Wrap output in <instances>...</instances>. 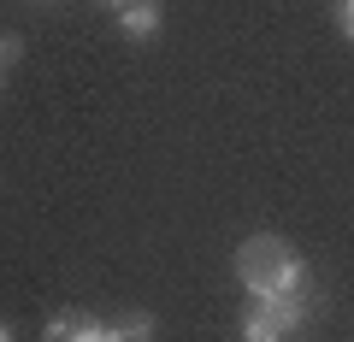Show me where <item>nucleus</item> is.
<instances>
[{"label":"nucleus","mask_w":354,"mask_h":342,"mask_svg":"<svg viewBox=\"0 0 354 342\" xmlns=\"http://www.w3.org/2000/svg\"><path fill=\"white\" fill-rule=\"evenodd\" d=\"M118 342H153V313H130V319H118Z\"/></svg>","instance_id":"5"},{"label":"nucleus","mask_w":354,"mask_h":342,"mask_svg":"<svg viewBox=\"0 0 354 342\" xmlns=\"http://www.w3.org/2000/svg\"><path fill=\"white\" fill-rule=\"evenodd\" d=\"M337 24H342V36L354 41V0H337Z\"/></svg>","instance_id":"8"},{"label":"nucleus","mask_w":354,"mask_h":342,"mask_svg":"<svg viewBox=\"0 0 354 342\" xmlns=\"http://www.w3.org/2000/svg\"><path fill=\"white\" fill-rule=\"evenodd\" d=\"M160 24H165V6H160V0H124V6H118V30H124L130 41H153V36H160Z\"/></svg>","instance_id":"2"},{"label":"nucleus","mask_w":354,"mask_h":342,"mask_svg":"<svg viewBox=\"0 0 354 342\" xmlns=\"http://www.w3.org/2000/svg\"><path fill=\"white\" fill-rule=\"evenodd\" d=\"M71 342H118V325H106V319H95V313H77Z\"/></svg>","instance_id":"4"},{"label":"nucleus","mask_w":354,"mask_h":342,"mask_svg":"<svg viewBox=\"0 0 354 342\" xmlns=\"http://www.w3.org/2000/svg\"><path fill=\"white\" fill-rule=\"evenodd\" d=\"M236 336L242 342H290V336H283V325H278V319H272V313H266V307H242V319H236Z\"/></svg>","instance_id":"3"},{"label":"nucleus","mask_w":354,"mask_h":342,"mask_svg":"<svg viewBox=\"0 0 354 342\" xmlns=\"http://www.w3.org/2000/svg\"><path fill=\"white\" fill-rule=\"evenodd\" d=\"M0 342H18V330H12V325H6V319H0Z\"/></svg>","instance_id":"9"},{"label":"nucleus","mask_w":354,"mask_h":342,"mask_svg":"<svg viewBox=\"0 0 354 342\" xmlns=\"http://www.w3.org/2000/svg\"><path fill=\"white\" fill-rule=\"evenodd\" d=\"M242 266V289L248 301H272V295H313V278H307V260L278 236H254L248 248L236 254Z\"/></svg>","instance_id":"1"},{"label":"nucleus","mask_w":354,"mask_h":342,"mask_svg":"<svg viewBox=\"0 0 354 342\" xmlns=\"http://www.w3.org/2000/svg\"><path fill=\"white\" fill-rule=\"evenodd\" d=\"M101 6H124V0H101Z\"/></svg>","instance_id":"11"},{"label":"nucleus","mask_w":354,"mask_h":342,"mask_svg":"<svg viewBox=\"0 0 354 342\" xmlns=\"http://www.w3.org/2000/svg\"><path fill=\"white\" fill-rule=\"evenodd\" d=\"M0 89H6V65H0Z\"/></svg>","instance_id":"10"},{"label":"nucleus","mask_w":354,"mask_h":342,"mask_svg":"<svg viewBox=\"0 0 354 342\" xmlns=\"http://www.w3.org/2000/svg\"><path fill=\"white\" fill-rule=\"evenodd\" d=\"M18 59H24V36L6 30V36H0V65H18Z\"/></svg>","instance_id":"7"},{"label":"nucleus","mask_w":354,"mask_h":342,"mask_svg":"<svg viewBox=\"0 0 354 342\" xmlns=\"http://www.w3.org/2000/svg\"><path fill=\"white\" fill-rule=\"evenodd\" d=\"M71 325H77V313H71V307H59V313L48 319V330H41V342H71Z\"/></svg>","instance_id":"6"}]
</instances>
